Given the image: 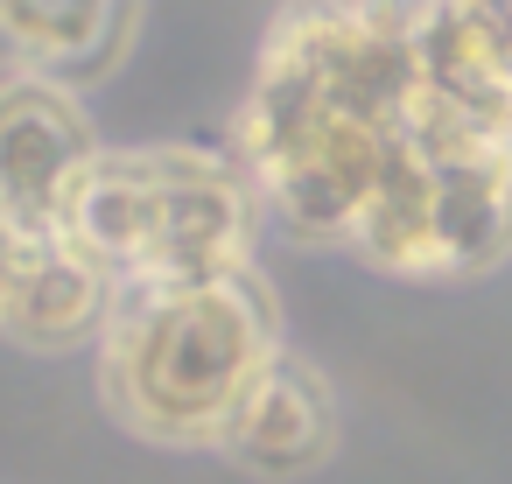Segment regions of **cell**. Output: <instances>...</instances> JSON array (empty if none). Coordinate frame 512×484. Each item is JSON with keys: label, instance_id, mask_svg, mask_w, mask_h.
I'll return each mask as SVG.
<instances>
[{"label": "cell", "instance_id": "obj_5", "mask_svg": "<svg viewBox=\"0 0 512 484\" xmlns=\"http://www.w3.org/2000/svg\"><path fill=\"white\" fill-rule=\"evenodd\" d=\"M330 442H337V407L323 372L295 351H274L246 386V400L232 407L218 456L239 463L246 477H309L330 456Z\"/></svg>", "mask_w": 512, "mask_h": 484}, {"label": "cell", "instance_id": "obj_4", "mask_svg": "<svg viewBox=\"0 0 512 484\" xmlns=\"http://www.w3.org/2000/svg\"><path fill=\"white\" fill-rule=\"evenodd\" d=\"M141 36V0H0V71L71 92L113 78Z\"/></svg>", "mask_w": 512, "mask_h": 484}, {"label": "cell", "instance_id": "obj_1", "mask_svg": "<svg viewBox=\"0 0 512 484\" xmlns=\"http://www.w3.org/2000/svg\"><path fill=\"white\" fill-rule=\"evenodd\" d=\"M92 351L113 421L162 449H218L232 407L281 351V309L260 267L197 288L120 281Z\"/></svg>", "mask_w": 512, "mask_h": 484}, {"label": "cell", "instance_id": "obj_7", "mask_svg": "<svg viewBox=\"0 0 512 484\" xmlns=\"http://www.w3.org/2000/svg\"><path fill=\"white\" fill-rule=\"evenodd\" d=\"M435 176V281H477L512 260V148L428 162Z\"/></svg>", "mask_w": 512, "mask_h": 484}, {"label": "cell", "instance_id": "obj_8", "mask_svg": "<svg viewBox=\"0 0 512 484\" xmlns=\"http://www.w3.org/2000/svg\"><path fill=\"white\" fill-rule=\"evenodd\" d=\"M351 253L379 274H400V281H435V176L421 155H407L393 141V162L351 232Z\"/></svg>", "mask_w": 512, "mask_h": 484}, {"label": "cell", "instance_id": "obj_6", "mask_svg": "<svg viewBox=\"0 0 512 484\" xmlns=\"http://www.w3.org/2000/svg\"><path fill=\"white\" fill-rule=\"evenodd\" d=\"M113 295H120V281L85 246H71L64 232H43L22 253L15 295L0 309V337L22 351H85V344H99Z\"/></svg>", "mask_w": 512, "mask_h": 484}, {"label": "cell", "instance_id": "obj_3", "mask_svg": "<svg viewBox=\"0 0 512 484\" xmlns=\"http://www.w3.org/2000/svg\"><path fill=\"white\" fill-rule=\"evenodd\" d=\"M106 155L85 92L57 78H0V225L64 232V211Z\"/></svg>", "mask_w": 512, "mask_h": 484}, {"label": "cell", "instance_id": "obj_2", "mask_svg": "<svg viewBox=\"0 0 512 484\" xmlns=\"http://www.w3.org/2000/svg\"><path fill=\"white\" fill-rule=\"evenodd\" d=\"M260 190L246 183V169L218 148H190L169 141L155 148V246L148 267L134 281H225L260 267Z\"/></svg>", "mask_w": 512, "mask_h": 484}, {"label": "cell", "instance_id": "obj_9", "mask_svg": "<svg viewBox=\"0 0 512 484\" xmlns=\"http://www.w3.org/2000/svg\"><path fill=\"white\" fill-rule=\"evenodd\" d=\"M29 239H36V232H15V225H0V309H8V295H15V274H22V253H29Z\"/></svg>", "mask_w": 512, "mask_h": 484}]
</instances>
